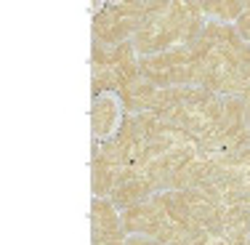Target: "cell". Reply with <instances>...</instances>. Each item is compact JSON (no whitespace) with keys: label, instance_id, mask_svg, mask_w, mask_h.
<instances>
[{"label":"cell","instance_id":"obj_8","mask_svg":"<svg viewBox=\"0 0 250 245\" xmlns=\"http://www.w3.org/2000/svg\"><path fill=\"white\" fill-rule=\"evenodd\" d=\"M224 243L250 245V205H224Z\"/></svg>","mask_w":250,"mask_h":245},{"label":"cell","instance_id":"obj_1","mask_svg":"<svg viewBox=\"0 0 250 245\" xmlns=\"http://www.w3.org/2000/svg\"><path fill=\"white\" fill-rule=\"evenodd\" d=\"M205 24L208 19L202 16L200 3H154L152 14L133 35V48L139 59L154 56L197 40Z\"/></svg>","mask_w":250,"mask_h":245},{"label":"cell","instance_id":"obj_4","mask_svg":"<svg viewBox=\"0 0 250 245\" xmlns=\"http://www.w3.org/2000/svg\"><path fill=\"white\" fill-rule=\"evenodd\" d=\"M165 221H168V216H165V211H163V205H160L157 195H154L152 200L139 202V205L123 211V229L128 232V235L157 237L160 232H163Z\"/></svg>","mask_w":250,"mask_h":245},{"label":"cell","instance_id":"obj_7","mask_svg":"<svg viewBox=\"0 0 250 245\" xmlns=\"http://www.w3.org/2000/svg\"><path fill=\"white\" fill-rule=\"evenodd\" d=\"M154 195H157V189L152 187L149 178L141 176V173H136V176H130L128 181H123L120 187H117L115 192L109 195V200L115 202L117 211H128V208L139 205V202L152 200Z\"/></svg>","mask_w":250,"mask_h":245},{"label":"cell","instance_id":"obj_9","mask_svg":"<svg viewBox=\"0 0 250 245\" xmlns=\"http://www.w3.org/2000/svg\"><path fill=\"white\" fill-rule=\"evenodd\" d=\"M91 221H93V237L101 235H120L123 229V213H117L115 202L106 197H96L91 205ZM128 235V232H125Z\"/></svg>","mask_w":250,"mask_h":245},{"label":"cell","instance_id":"obj_6","mask_svg":"<svg viewBox=\"0 0 250 245\" xmlns=\"http://www.w3.org/2000/svg\"><path fill=\"white\" fill-rule=\"evenodd\" d=\"M157 91L160 88L154 86V83H149L146 77L139 75V77H133L130 83H125L117 93H120V104L125 107L128 115H144V112L152 110Z\"/></svg>","mask_w":250,"mask_h":245},{"label":"cell","instance_id":"obj_11","mask_svg":"<svg viewBox=\"0 0 250 245\" xmlns=\"http://www.w3.org/2000/svg\"><path fill=\"white\" fill-rule=\"evenodd\" d=\"M125 245H163L157 237H144V235H128V243Z\"/></svg>","mask_w":250,"mask_h":245},{"label":"cell","instance_id":"obj_5","mask_svg":"<svg viewBox=\"0 0 250 245\" xmlns=\"http://www.w3.org/2000/svg\"><path fill=\"white\" fill-rule=\"evenodd\" d=\"M125 117H120V99L109 96V93H101L93 101V136L101 141H109L112 136L120 131Z\"/></svg>","mask_w":250,"mask_h":245},{"label":"cell","instance_id":"obj_13","mask_svg":"<svg viewBox=\"0 0 250 245\" xmlns=\"http://www.w3.org/2000/svg\"><path fill=\"white\" fill-rule=\"evenodd\" d=\"M210 245H226V243H224V240H213Z\"/></svg>","mask_w":250,"mask_h":245},{"label":"cell","instance_id":"obj_3","mask_svg":"<svg viewBox=\"0 0 250 245\" xmlns=\"http://www.w3.org/2000/svg\"><path fill=\"white\" fill-rule=\"evenodd\" d=\"M154 3H120L99 11L93 19V40L101 45H120L133 38L152 14Z\"/></svg>","mask_w":250,"mask_h":245},{"label":"cell","instance_id":"obj_2","mask_svg":"<svg viewBox=\"0 0 250 245\" xmlns=\"http://www.w3.org/2000/svg\"><path fill=\"white\" fill-rule=\"evenodd\" d=\"M139 77V53L133 40L120 45H101L93 40V93L120 91L125 83Z\"/></svg>","mask_w":250,"mask_h":245},{"label":"cell","instance_id":"obj_12","mask_svg":"<svg viewBox=\"0 0 250 245\" xmlns=\"http://www.w3.org/2000/svg\"><path fill=\"white\" fill-rule=\"evenodd\" d=\"M245 120H248V125H250V101H245Z\"/></svg>","mask_w":250,"mask_h":245},{"label":"cell","instance_id":"obj_10","mask_svg":"<svg viewBox=\"0 0 250 245\" xmlns=\"http://www.w3.org/2000/svg\"><path fill=\"white\" fill-rule=\"evenodd\" d=\"M200 11L208 22L229 24V22L240 19V14L245 11V3H240V0H205V3H200Z\"/></svg>","mask_w":250,"mask_h":245}]
</instances>
